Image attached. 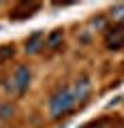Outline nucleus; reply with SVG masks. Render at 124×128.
<instances>
[{"mask_svg": "<svg viewBox=\"0 0 124 128\" xmlns=\"http://www.w3.org/2000/svg\"><path fill=\"white\" fill-rule=\"evenodd\" d=\"M75 107H77V100H75V96H73V90L64 88V90L56 92L54 98L49 100V113H51L54 120H60L62 115L71 113Z\"/></svg>", "mask_w": 124, "mask_h": 128, "instance_id": "nucleus-1", "label": "nucleus"}, {"mask_svg": "<svg viewBox=\"0 0 124 128\" xmlns=\"http://www.w3.org/2000/svg\"><path fill=\"white\" fill-rule=\"evenodd\" d=\"M30 77H32V73H30V68L28 66H17V70H15L13 75V81H11V88H13L17 94H24V92L28 90V86H30Z\"/></svg>", "mask_w": 124, "mask_h": 128, "instance_id": "nucleus-2", "label": "nucleus"}, {"mask_svg": "<svg viewBox=\"0 0 124 128\" xmlns=\"http://www.w3.org/2000/svg\"><path fill=\"white\" fill-rule=\"evenodd\" d=\"M105 43L109 49H120L124 47V24H115L107 30L105 34Z\"/></svg>", "mask_w": 124, "mask_h": 128, "instance_id": "nucleus-3", "label": "nucleus"}, {"mask_svg": "<svg viewBox=\"0 0 124 128\" xmlns=\"http://www.w3.org/2000/svg\"><path fill=\"white\" fill-rule=\"evenodd\" d=\"M71 90H73V96H75V100H77V105H79V102H86L88 96H90V90H92L90 79H88V77L77 79V81H75V86L71 88Z\"/></svg>", "mask_w": 124, "mask_h": 128, "instance_id": "nucleus-4", "label": "nucleus"}, {"mask_svg": "<svg viewBox=\"0 0 124 128\" xmlns=\"http://www.w3.org/2000/svg\"><path fill=\"white\" fill-rule=\"evenodd\" d=\"M39 9H41L39 2H22V4H17L13 11H11V19H26L32 13H37Z\"/></svg>", "mask_w": 124, "mask_h": 128, "instance_id": "nucleus-5", "label": "nucleus"}, {"mask_svg": "<svg viewBox=\"0 0 124 128\" xmlns=\"http://www.w3.org/2000/svg\"><path fill=\"white\" fill-rule=\"evenodd\" d=\"M41 47H45V34L43 32H34L32 36L26 41V54L34 56V54L41 51Z\"/></svg>", "mask_w": 124, "mask_h": 128, "instance_id": "nucleus-6", "label": "nucleus"}, {"mask_svg": "<svg viewBox=\"0 0 124 128\" xmlns=\"http://www.w3.org/2000/svg\"><path fill=\"white\" fill-rule=\"evenodd\" d=\"M62 38H64V32H62V30H54L49 36L45 38V45L49 47V49H58L60 43H62Z\"/></svg>", "mask_w": 124, "mask_h": 128, "instance_id": "nucleus-7", "label": "nucleus"}, {"mask_svg": "<svg viewBox=\"0 0 124 128\" xmlns=\"http://www.w3.org/2000/svg\"><path fill=\"white\" fill-rule=\"evenodd\" d=\"M111 19H115V22H122L124 19V4H118L111 9Z\"/></svg>", "mask_w": 124, "mask_h": 128, "instance_id": "nucleus-8", "label": "nucleus"}, {"mask_svg": "<svg viewBox=\"0 0 124 128\" xmlns=\"http://www.w3.org/2000/svg\"><path fill=\"white\" fill-rule=\"evenodd\" d=\"M7 56H13V47H9V45L0 47V58H7Z\"/></svg>", "mask_w": 124, "mask_h": 128, "instance_id": "nucleus-9", "label": "nucleus"}]
</instances>
